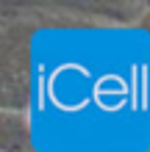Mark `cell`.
Returning <instances> with one entry per match:
<instances>
[{"label": "cell", "mask_w": 150, "mask_h": 152, "mask_svg": "<svg viewBox=\"0 0 150 152\" xmlns=\"http://www.w3.org/2000/svg\"><path fill=\"white\" fill-rule=\"evenodd\" d=\"M147 31H150V17H147Z\"/></svg>", "instance_id": "7a4b0ae2"}, {"label": "cell", "mask_w": 150, "mask_h": 152, "mask_svg": "<svg viewBox=\"0 0 150 152\" xmlns=\"http://www.w3.org/2000/svg\"><path fill=\"white\" fill-rule=\"evenodd\" d=\"M56 152H122V149H56Z\"/></svg>", "instance_id": "6da1fadb"}]
</instances>
